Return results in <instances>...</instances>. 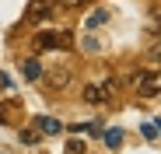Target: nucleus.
Segmentation results:
<instances>
[{"mask_svg": "<svg viewBox=\"0 0 161 154\" xmlns=\"http://www.w3.org/2000/svg\"><path fill=\"white\" fill-rule=\"evenodd\" d=\"M80 98L88 102V105H105V102L116 98V84L105 81V84H84L80 88Z\"/></svg>", "mask_w": 161, "mask_h": 154, "instance_id": "1", "label": "nucleus"}, {"mask_svg": "<svg viewBox=\"0 0 161 154\" xmlns=\"http://www.w3.org/2000/svg\"><path fill=\"white\" fill-rule=\"evenodd\" d=\"M35 49H74V35L70 32H39Z\"/></svg>", "mask_w": 161, "mask_h": 154, "instance_id": "2", "label": "nucleus"}, {"mask_svg": "<svg viewBox=\"0 0 161 154\" xmlns=\"http://www.w3.org/2000/svg\"><path fill=\"white\" fill-rule=\"evenodd\" d=\"M133 84H137V95L140 98H154L158 88H161V77H158V70H137Z\"/></svg>", "mask_w": 161, "mask_h": 154, "instance_id": "3", "label": "nucleus"}, {"mask_svg": "<svg viewBox=\"0 0 161 154\" xmlns=\"http://www.w3.org/2000/svg\"><path fill=\"white\" fill-rule=\"evenodd\" d=\"M46 84H49L53 91H67V88L74 84V67H56V70H49V74H46Z\"/></svg>", "mask_w": 161, "mask_h": 154, "instance_id": "4", "label": "nucleus"}, {"mask_svg": "<svg viewBox=\"0 0 161 154\" xmlns=\"http://www.w3.org/2000/svg\"><path fill=\"white\" fill-rule=\"evenodd\" d=\"M21 112H25V105H21L18 98H4V102H0V123H4V126H7V123H14Z\"/></svg>", "mask_w": 161, "mask_h": 154, "instance_id": "5", "label": "nucleus"}, {"mask_svg": "<svg viewBox=\"0 0 161 154\" xmlns=\"http://www.w3.org/2000/svg\"><path fill=\"white\" fill-rule=\"evenodd\" d=\"M46 18H53V4H49V0H32L28 21H46Z\"/></svg>", "mask_w": 161, "mask_h": 154, "instance_id": "6", "label": "nucleus"}, {"mask_svg": "<svg viewBox=\"0 0 161 154\" xmlns=\"http://www.w3.org/2000/svg\"><path fill=\"white\" fill-rule=\"evenodd\" d=\"M35 130H39V133H60L63 123L53 119V116H35Z\"/></svg>", "mask_w": 161, "mask_h": 154, "instance_id": "7", "label": "nucleus"}, {"mask_svg": "<svg viewBox=\"0 0 161 154\" xmlns=\"http://www.w3.org/2000/svg\"><path fill=\"white\" fill-rule=\"evenodd\" d=\"M21 74H25V81H39L42 77V63L39 60H21Z\"/></svg>", "mask_w": 161, "mask_h": 154, "instance_id": "8", "label": "nucleus"}, {"mask_svg": "<svg viewBox=\"0 0 161 154\" xmlns=\"http://www.w3.org/2000/svg\"><path fill=\"white\" fill-rule=\"evenodd\" d=\"M105 21H109V11H95V14L88 18V32H95V28H102Z\"/></svg>", "mask_w": 161, "mask_h": 154, "instance_id": "9", "label": "nucleus"}, {"mask_svg": "<svg viewBox=\"0 0 161 154\" xmlns=\"http://www.w3.org/2000/svg\"><path fill=\"white\" fill-rule=\"evenodd\" d=\"M102 137H105V144H109V147H119V140H123V130H105Z\"/></svg>", "mask_w": 161, "mask_h": 154, "instance_id": "10", "label": "nucleus"}, {"mask_svg": "<svg viewBox=\"0 0 161 154\" xmlns=\"http://www.w3.org/2000/svg\"><path fill=\"white\" fill-rule=\"evenodd\" d=\"M67 154H84V140H77V133L67 140Z\"/></svg>", "mask_w": 161, "mask_h": 154, "instance_id": "11", "label": "nucleus"}, {"mask_svg": "<svg viewBox=\"0 0 161 154\" xmlns=\"http://www.w3.org/2000/svg\"><path fill=\"white\" fill-rule=\"evenodd\" d=\"M35 140H39V130H21V144L25 147H32Z\"/></svg>", "mask_w": 161, "mask_h": 154, "instance_id": "12", "label": "nucleus"}, {"mask_svg": "<svg viewBox=\"0 0 161 154\" xmlns=\"http://www.w3.org/2000/svg\"><path fill=\"white\" fill-rule=\"evenodd\" d=\"M140 133H144L147 140H154V137H158V126H154V123H144V126H140Z\"/></svg>", "mask_w": 161, "mask_h": 154, "instance_id": "13", "label": "nucleus"}, {"mask_svg": "<svg viewBox=\"0 0 161 154\" xmlns=\"http://www.w3.org/2000/svg\"><path fill=\"white\" fill-rule=\"evenodd\" d=\"M67 7H84V4H91V0H63Z\"/></svg>", "mask_w": 161, "mask_h": 154, "instance_id": "14", "label": "nucleus"}]
</instances>
